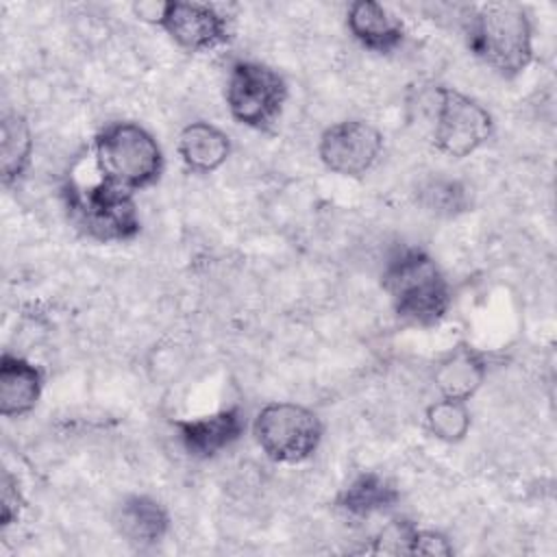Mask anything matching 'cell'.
Instances as JSON below:
<instances>
[{
  "mask_svg": "<svg viewBox=\"0 0 557 557\" xmlns=\"http://www.w3.org/2000/svg\"><path fill=\"white\" fill-rule=\"evenodd\" d=\"M381 285L396 315L409 324L433 326L450 307V285L435 259L420 248H400L385 263Z\"/></svg>",
  "mask_w": 557,
  "mask_h": 557,
  "instance_id": "cell-1",
  "label": "cell"
},
{
  "mask_svg": "<svg viewBox=\"0 0 557 557\" xmlns=\"http://www.w3.org/2000/svg\"><path fill=\"white\" fill-rule=\"evenodd\" d=\"M470 50L505 78L522 74L533 61V28L522 4H481L468 26Z\"/></svg>",
  "mask_w": 557,
  "mask_h": 557,
  "instance_id": "cell-2",
  "label": "cell"
},
{
  "mask_svg": "<svg viewBox=\"0 0 557 557\" xmlns=\"http://www.w3.org/2000/svg\"><path fill=\"white\" fill-rule=\"evenodd\" d=\"M91 161L104 181L131 194L154 185L163 172L161 146L135 122L107 124L94 139Z\"/></svg>",
  "mask_w": 557,
  "mask_h": 557,
  "instance_id": "cell-3",
  "label": "cell"
},
{
  "mask_svg": "<svg viewBox=\"0 0 557 557\" xmlns=\"http://www.w3.org/2000/svg\"><path fill=\"white\" fill-rule=\"evenodd\" d=\"M65 200L74 224L96 242L122 244L135 239L141 231L133 194L104 181L100 174L89 181L70 178Z\"/></svg>",
  "mask_w": 557,
  "mask_h": 557,
  "instance_id": "cell-4",
  "label": "cell"
},
{
  "mask_svg": "<svg viewBox=\"0 0 557 557\" xmlns=\"http://www.w3.org/2000/svg\"><path fill=\"white\" fill-rule=\"evenodd\" d=\"M252 435L268 459L276 463H302L322 442L318 413L298 403H270L255 416Z\"/></svg>",
  "mask_w": 557,
  "mask_h": 557,
  "instance_id": "cell-5",
  "label": "cell"
},
{
  "mask_svg": "<svg viewBox=\"0 0 557 557\" xmlns=\"http://www.w3.org/2000/svg\"><path fill=\"white\" fill-rule=\"evenodd\" d=\"M224 98L235 122L255 131H268L281 117L287 83L270 65L237 61L228 72Z\"/></svg>",
  "mask_w": 557,
  "mask_h": 557,
  "instance_id": "cell-6",
  "label": "cell"
},
{
  "mask_svg": "<svg viewBox=\"0 0 557 557\" xmlns=\"http://www.w3.org/2000/svg\"><path fill=\"white\" fill-rule=\"evenodd\" d=\"M492 133V113L481 102L455 87L437 89L433 144L440 152L453 159H463L487 144Z\"/></svg>",
  "mask_w": 557,
  "mask_h": 557,
  "instance_id": "cell-7",
  "label": "cell"
},
{
  "mask_svg": "<svg viewBox=\"0 0 557 557\" xmlns=\"http://www.w3.org/2000/svg\"><path fill=\"white\" fill-rule=\"evenodd\" d=\"M383 150V135L363 120H344L324 128L318 141V154L326 170L339 176L366 174Z\"/></svg>",
  "mask_w": 557,
  "mask_h": 557,
  "instance_id": "cell-8",
  "label": "cell"
},
{
  "mask_svg": "<svg viewBox=\"0 0 557 557\" xmlns=\"http://www.w3.org/2000/svg\"><path fill=\"white\" fill-rule=\"evenodd\" d=\"M159 26L187 52H209L228 39L226 17L207 2L168 0Z\"/></svg>",
  "mask_w": 557,
  "mask_h": 557,
  "instance_id": "cell-9",
  "label": "cell"
},
{
  "mask_svg": "<svg viewBox=\"0 0 557 557\" xmlns=\"http://www.w3.org/2000/svg\"><path fill=\"white\" fill-rule=\"evenodd\" d=\"M174 429L189 457L211 459L244 435L246 420L239 407H226L207 416L174 420Z\"/></svg>",
  "mask_w": 557,
  "mask_h": 557,
  "instance_id": "cell-10",
  "label": "cell"
},
{
  "mask_svg": "<svg viewBox=\"0 0 557 557\" xmlns=\"http://www.w3.org/2000/svg\"><path fill=\"white\" fill-rule=\"evenodd\" d=\"M487 376V359L472 346H455L433 370V385L442 398L470 400Z\"/></svg>",
  "mask_w": 557,
  "mask_h": 557,
  "instance_id": "cell-11",
  "label": "cell"
},
{
  "mask_svg": "<svg viewBox=\"0 0 557 557\" xmlns=\"http://www.w3.org/2000/svg\"><path fill=\"white\" fill-rule=\"evenodd\" d=\"M44 389L41 370L24 357L2 352L0 359V413L4 418H22L30 413Z\"/></svg>",
  "mask_w": 557,
  "mask_h": 557,
  "instance_id": "cell-12",
  "label": "cell"
},
{
  "mask_svg": "<svg viewBox=\"0 0 557 557\" xmlns=\"http://www.w3.org/2000/svg\"><path fill=\"white\" fill-rule=\"evenodd\" d=\"M346 26L363 48L381 54L396 50L405 39L400 17L374 0L352 2L346 13Z\"/></svg>",
  "mask_w": 557,
  "mask_h": 557,
  "instance_id": "cell-13",
  "label": "cell"
},
{
  "mask_svg": "<svg viewBox=\"0 0 557 557\" xmlns=\"http://www.w3.org/2000/svg\"><path fill=\"white\" fill-rule=\"evenodd\" d=\"M115 527L128 544L146 548L159 544L165 537L170 529V516L165 507L152 496L131 494L117 505Z\"/></svg>",
  "mask_w": 557,
  "mask_h": 557,
  "instance_id": "cell-14",
  "label": "cell"
},
{
  "mask_svg": "<svg viewBox=\"0 0 557 557\" xmlns=\"http://www.w3.org/2000/svg\"><path fill=\"white\" fill-rule=\"evenodd\" d=\"M178 154L189 170L209 174L226 163L231 139L209 122H191L178 135Z\"/></svg>",
  "mask_w": 557,
  "mask_h": 557,
  "instance_id": "cell-15",
  "label": "cell"
},
{
  "mask_svg": "<svg viewBox=\"0 0 557 557\" xmlns=\"http://www.w3.org/2000/svg\"><path fill=\"white\" fill-rule=\"evenodd\" d=\"M400 498L398 487L379 472H359L337 494V509L348 518H370L392 509Z\"/></svg>",
  "mask_w": 557,
  "mask_h": 557,
  "instance_id": "cell-16",
  "label": "cell"
},
{
  "mask_svg": "<svg viewBox=\"0 0 557 557\" xmlns=\"http://www.w3.org/2000/svg\"><path fill=\"white\" fill-rule=\"evenodd\" d=\"M33 157V133L24 115L4 113L0 122V172L11 187L22 178Z\"/></svg>",
  "mask_w": 557,
  "mask_h": 557,
  "instance_id": "cell-17",
  "label": "cell"
},
{
  "mask_svg": "<svg viewBox=\"0 0 557 557\" xmlns=\"http://www.w3.org/2000/svg\"><path fill=\"white\" fill-rule=\"evenodd\" d=\"M426 429L433 437L446 444H457L461 442L468 431H470V411L466 400H455V398H442L431 403L424 413Z\"/></svg>",
  "mask_w": 557,
  "mask_h": 557,
  "instance_id": "cell-18",
  "label": "cell"
},
{
  "mask_svg": "<svg viewBox=\"0 0 557 557\" xmlns=\"http://www.w3.org/2000/svg\"><path fill=\"white\" fill-rule=\"evenodd\" d=\"M416 524L405 520V518H396L392 522H387L381 533L374 540V548L372 553H389V555H409V546H411V537L416 533Z\"/></svg>",
  "mask_w": 557,
  "mask_h": 557,
  "instance_id": "cell-19",
  "label": "cell"
},
{
  "mask_svg": "<svg viewBox=\"0 0 557 557\" xmlns=\"http://www.w3.org/2000/svg\"><path fill=\"white\" fill-rule=\"evenodd\" d=\"M24 509V496L20 490L17 479L4 470L0 481V524L11 527L15 520H20Z\"/></svg>",
  "mask_w": 557,
  "mask_h": 557,
  "instance_id": "cell-20",
  "label": "cell"
},
{
  "mask_svg": "<svg viewBox=\"0 0 557 557\" xmlns=\"http://www.w3.org/2000/svg\"><path fill=\"white\" fill-rule=\"evenodd\" d=\"M409 555H435V557H448L453 555V544L448 537L433 529H416L409 546Z\"/></svg>",
  "mask_w": 557,
  "mask_h": 557,
  "instance_id": "cell-21",
  "label": "cell"
},
{
  "mask_svg": "<svg viewBox=\"0 0 557 557\" xmlns=\"http://www.w3.org/2000/svg\"><path fill=\"white\" fill-rule=\"evenodd\" d=\"M165 7H168V2H161V0H141V2L133 4V13L137 15V20L159 26L165 15Z\"/></svg>",
  "mask_w": 557,
  "mask_h": 557,
  "instance_id": "cell-22",
  "label": "cell"
}]
</instances>
